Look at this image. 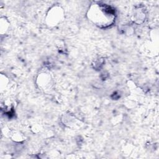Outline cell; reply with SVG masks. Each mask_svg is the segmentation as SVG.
Masks as SVG:
<instances>
[{
  "instance_id": "cell-1",
  "label": "cell",
  "mask_w": 159,
  "mask_h": 159,
  "mask_svg": "<svg viewBox=\"0 0 159 159\" xmlns=\"http://www.w3.org/2000/svg\"><path fill=\"white\" fill-rule=\"evenodd\" d=\"M63 17V11L59 6L53 7L48 12L47 22L49 25H56L60 22Z\"/></svg>"
},
{
  "instance_id": "cell-2",
  "label": "cell",
  "mask_w": 159,
  "mask_h": 159,
  "mask_svg": "<svg viewBox=\"0 0 159 159\" xmlns=\"http://www.w3.org/2000/svg\"><path fill=\"white\" fill-rule=\"evenodd\" d=\"M138 11L135 12H134V17L135 19V20H141L142 19H144L145 17V14L140 9H137Z\"/></svg>"
}]
</instances>
